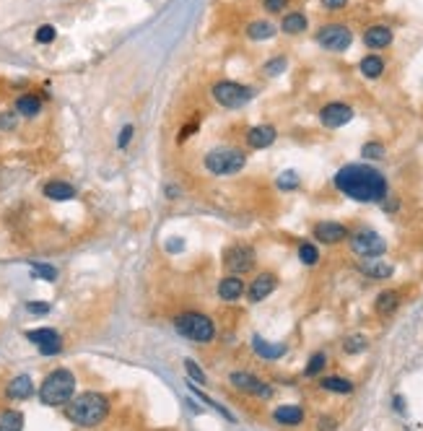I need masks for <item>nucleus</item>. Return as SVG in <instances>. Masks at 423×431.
Segmentation results:
<instances>
[{
    "label": "nucleus",
    "mask_w": 423,
    "mask_h": 431,
    "mask_svg": "<svg viewBox=\"0 0 423 431\" xmlns=\"http://www.w3.org/2000/svg\"><path fill=\"white\" fill-rule=\"evenodd\" d=\"M273 419H275V423H281V426H299L304 421V408H299V406H281V408H275Z\"/></svg>",
    "instance_id": "21"
},
{
    "label": "nucleus",
    "mask_w": 423,
    "mask_h": 431,
    "mask_svg": "<svg viewBox=\"0 0 423 431\" xmlns=\"http://www.w3.org/2000/svg\"><path fill=\"white\" fill-rule=\"evenodd\" d=\"M275 138H278V133H275L273 125H255V128H249V133H247V146L260 151V148L273 146Z\"/></svg>",
    "instance_id": "16"
},
{
    "label": "nucleus",
    "mask_w": 423,
    "mask_h": 431,
    "mask_svg": "<svg viewBox=\"0 0 423 431\" xmlns=\"http://www.w3.org/2000/svg\"><path fill=\"white\" fill-rule=\"evenodd\" d=\"M32 276H34V278H42V280H49V283H52V280H58V270L52 268V265L34 263V265H32Z\"/></svg>",
    "instance_id": "33"
},
{
    "label": "nucleus",
    "mask_w": 423,
    "mask_h": 431,
    "mask_svg": "<svg viewBox=\"0 0 423 431\" xmlns=\"http://www.w3.org/2000/svg\"><path fill=\"white\" fill-rule=\"evenodd\" d=\"M398 307H400V294L398 291H382L374 302L376 315H382V317H389L395 309H398Z\"/></svg>",
    "instance_id": "26"
},
{
    "label": "nucleus",
    "mask_w": 423,
    "mask_h": 431,
    "mask_svg": "<svg viewBox=\"0 0 423 431\" xmlns=\"http://www.w3.org/2000/svg\"><path fill=\"white\" fill-rule=\"evenodd\" d=\"M353 42V32L345 23H325L317 32V45L328 52H345Z\"/></svg>",
    "instance_id": "8"
},
{
    "label": "nucleus",
    "mask_w": 423,
    "mask_h": 431,
    "mask_svg": "<svg viewBox=\"0 0 423 431\" xmlns=\"http://www.w3.org/2000/svg\"><path fill=\"white\" fill-rule=\"evenodd\" d=\"M5 395L11 397V400H26V397L34 395V382H32V377L29 374H19V377H13L8 387H5Z\"/></svg>",
    "instance_id": "17"
},
{
    "label": "nucleus",
    "mask_w": 423,
    "mask_h": 431,
    "mask_svg": "<svg viewBox=\"0 0 423 431\" xmlns=\"http://www.w3.org/2000/svg\"><path fill=\"white\" fill-rule=\"evenodd\" d=\"M361 153H364V159H374V162H379V159H385L387 148H385V143H379V140H369V143H364Z\"/></svg>",
    "instance_id": "31"
},
{
    "label": "nucleus",
    "mask_w": 423,
    "mask_h": 431,
    "mask_svg": "<svg viewBox=\"0 0 423 431\" xmlns=\"http://www.w3.org/2000/svg\"><path fill=\"white\" fill-rule=\"evenodd\" d=\"M343 349H345V353H361V351L369 349V340L364 335H351V338H345Z\"/></svg>",
    "instance_id": "34"
},
{
    "label": "nucleus",
    "mask_w": 423,
    "mask_h": 431,
    "mask_svg": "<svg viewBox=\"0 0 423 431\" xmlns=\"http://www.w3.org/2000/svg\"><path fill=\"white\" fill-rule=\"evenodd\" d=\"M335 187L356 203H382L387 198V177L369 164H345L335 175Z\"/></svg>",
    "instance_id": "1"
},
{
    "label": "nucleus",
    "mask_w": 423,
    "mask_h": 431,
    "mask_svg": "<svg viewBox=\"0 0 423 431\" xmlns=\"http://www.w3.org/2000/svg\"><path fill=\"white\" fill-rule=\"evenodd\" d=\"M211 93H213V99L221 107H226V109H239V107H244L247 102H252V96H255V91H252L249 86L236 83V81L213 83Z\"/></svg>",
    "instance_id": "6"
},
{
    "label": "nucleus",
    "mask_w": 423,
    "mask_h": 431,
    "mask_svg": "<svg viewBox=\"0 0 423 431\" xmlns=\"http://www.w3.org/2000/svg\"><path fill=\"white\" fill-rule=\"evenodd\" d=\"M312 236L317 242H322V245H341V242H345L351 236V232H348V226H343L338 221H319L315 223Z\"/></svg>",
    "instance_id": "13"
},
{
    "label": "nucleus",
    "mask_w": 423,
    "mask_h": 431,
    "mask_svg": "<svg viewBox=\"0 0 423 431\" xmlns=\"http://www.w3.org/2000/svg\"><path fill=\"white\" fill-rule=\"evenodd\" d=\"M361 270L374 280H385L395 273V268H392L389 263H385L382 257H369V260H364V263H361Z\"/></svg>",
    "instance_id": "20"
},
{
    "label": "nucleus",
    "mask_w": 423,
    "mask_h": 431,
    "mask_svg": "<svg viewBox=\"0 0 423 431\" xmlns=\"http://www.w3.org/2000/svg\"><path fill=\"white\" fill-rule=\"evenodd\" d=\"M299 260L304 263V265H317L319 263V250L312 242H304V245L299 247Z\"/></svg>",
    "instance_id": "30"
},
{
    "label": "nucleus",
    "mask_w": 423,
    "mask_h": 431,
    "mask_svg": "<svg viewBox=\"0 0 423 431\" xmlns=\"http://www.w3.org/2000/svg\"><path fill=\"white\" fill-rule=\"evenodd\" d=\"M351 250L356 252L358 257H382L387 252V242L374 232V229H358V232H353L351 236Z\"/></svg>",
    "instance_id": "7"
},
{
    "label": "nucleus",
    "mask_w": 423,
    "mask_h": 431,
    "mask_svg": "<svg viewBox=\"0 0 423 431\" xmlns=\"http://www.w3.org/2000/svg\"><path fill=\"white\" fill-rule=\"evenodd\" d=\"M358 70L364 73L366 78H379V76L385 73V60L379 58V55H366V58L358 63Z\"/></svg>",
    "instance_id": "29"
},
{
    "label": "nucleus",
    "mask_w": 423,
    "mask_h": 431,
    "mask_svg": "<svg viewBox=\"0 0 423 431\" xmlns=\"http://www.w3.org/2000/svg\"><path fill=\"white\" fill-rule=\"evenodd\" d=\"M109 413V400L102 393H83L65 406V416L81 429H94Z\"/></svg>",
    "instance_id": "2"
},
{
    "label": "nucleus",
    "mask_w": 423,
    "mask_h": 431,
    "mask_svg": "<svg viewBox=\"0 0 423 431\" xmlns=\"http://www.w3.org/2000/svg\"><path fill=\"white\" fill-rule=\"evenodd\" d=\"M278 187H281V190H294V187H299V175H296V172H283V177H278Z\"/></svg>",
    "instance_id": "37"
},
{
    "label": "nucleus",
    "mask_w": 423,
    "mask_h": 431,
    "mask_svg": "<svg viewBox=\"0 0 423 431\" xmlns=\"http://www.w3.org/2000/svg\"><path fill=\"white\" fill-rule=\"evenodd\" d=\"M351 120H353V107L345 104V102H330V104H325L319 109V122L330 130L343 128Z\"/></svg>",
    "instance_id": "11"
},
{
    "label": "nucleus",
    "mask_w": 423,
    "mask_h": 431,
    "mask_svg": "<svg viewBox=\"0 0 423 431\" xmlns=\"http://www.w3.org/2000/svg\"><path fill=\"white\" fill-rule=\"evenodd\" d=\"M26 309H29L32 315H47V312H49V304H42V302H29V304H26Z\"/></svg>",
    "instance_id": "42"
},
{
    "label": "nucleus",
    "mask_w": 423,
    "mask_h": 431,
    "mask_svg": "<svg viewBox=\"0 0 423 431\" xmlns=\"http://www.w3.org/2000/svg\"><path fill=\"white\" fill-rule=\"evenodd\" d=\"M319 387L328 390V393H338V395L353 393V382L345 379V377H322V379H319Z\"/></svg>",
    "instance_id": "27"
},
{
    "label": "nucleus",
    "mask_w": 423,
    "mask_h": 431,
    "mask_svg": "<svg viewBox=\"0 0 423 431\" xmlns=\"http://www.w3.org/2000/svg\"><path fill=\"white\" fill-rule=\"evenodd\" d=\"M76 397V377L71 369H55L39 387V400L49 408H62Z\"/></svg>",
    "instance_id": "3"
},
{
    "label": "nucleus",
    "mask_w": 423,
    "mask_h": 431,
    "mask_svg": "<svg viewBox=\"0 0 423 431\" xmlns=\"http://www.w3.org/2000/svg\"><path fill=\"white\" fill-rule=\"evenodd\" d=\"M169 250H182V242H169Z\"/></svg>",
    "instance_id": "45"
},
{
    "label": "nucleus",
    "mask_w": 423,
    "mask_h": 431,
    "mask_svg": "<svg viewBox=\"0 0 423 431\" xmlns=\"http://www.w3.org/2000/svg\"><path fill=\"white\" fill-rule=\"evenodd\" d=\"M286 65H288V60L286 58H273V60H268V63H265V73H268V76H281L283 70H286Z\"/></svg>",
    "instance_id": "36"
},
{
    "label": "nucleus",
    "mask_w": 423,
    "mask_h": 431,
    "mask_svg": "<svg viewBox=\"0 0 423 431\" xmlns=\"http://www.w3.org/2000/svg\"><path fill=\"white\" fill-rule=\"evenodd\" d=\"M262 5H265V11L268 13H283L286 8H288V0H265Z\"/></svg>",
    "instance_id": "39"
},
{
    "label": "nucleus",
    "mask_w": 423,
    "mask_h": 431,
    "mask_svg": "<svg viewBox=\"0 0 423 431\" xmlns=\"http://www.w3.org/2000/svg\"><path fill=\"white\" fill-rule=\"evenodd\" d=\"M26 340H32L39 353L45 356H55L62 349V340H60V333H55L52 327H36V330H29L26 333Z\"/></svg>",
    "instance_id": "12"
},
{
    "label": "nucleus",
    "mask_w": 423,
    "mask_h": 431,
    "mask_svg": "<svg viewBox=\"0 0 423 431\" xmlns=\"http://www.w3.org/2000/svg\"><path fill=\"white\" fill-rule=\"evenodd\" d=\"M224 263L231 276H244V273L255 268V250L247 245H236L226 252Z\"/></svg>",
    "instance_id": "10"
},
{
    "label": "nucleus",
    "mask_w": 423,
    "mask_h": 431,
    "mask_svg": "<svg viewBox=\"0 0 423 431\" xmlns=\"http://www.w3.org/2000/svg\"><path fill=\"white\" fill-rule=\"evenodd\" d=\"M364 45L369 49H385L392 45V29L387 23H374L364 32Z\"/></svg>",
    "instance_id": "15"
},
{
    "label": "nucleus",
    "mask_w": 423,
    "mask_h": 431,
    "mask_svg": "<svg viewBox=\"0 0 423 431\" xmlns=\"http://www.w3.org/2000/svg\"><path fill=\"white\" fill-rule=\"evenodd\" d=\"M185 369H187V374L192 377V379H195V382H200V385L205 382V372H203V369H200V366L192 362V359H187V362H185Z\"/></svg>",
    "instance_id": "38"
},
{
    "label": "nucleus",
    "mask_w": 423,
    "mask_h": 431,
    "mask_svg": "<svg viewBox=\"0 0 423 431\" xmlns=\"http://www.w3.org/2000/svg\"><path fill=\"white\" fill-rule=\"evenodd\" d=\"M278 34V26L271 21H252L247 26V36L255 39V42H265V39H273Z\"/></svg>",
    "instance_id": "25"
},
{
    "label": "nucleus",
    "mask_w": 423,
    "mask_h": 431,
    "mask_svg": "<svg viewBox=\"0 0 423 431\" xmlns=\"http://www.w3.org/2000/svg\"><path fill=\"white\" fill-rule=\"evenodd\" d=\"M247 164V153L239 148H213L205 156V169L216 177H231L242 172Z\"/></svg>",
    "instance_id": "4"
},
{
    "label": "nucleus",
    "mask_w": 423,
    "mask_h": 431,
    "mask_svg": "<svg viewBox=\"0 0 423 431\" xmlns=\"http://www.w3.org/2000/svg\"><path fill=\"white\" fill-rule=\"evenodd\" d=\"M317 429L319 431H335L338 429V421L330 419V416H322V419L317 421Z\"/></svg>",
    "instance_id": "41"
},
{
    "label": "nucleus",
    "mask_w": 423,
    "mask_h": 431,
    "mask_svg": "<svg viewBox=\"0 0 423 431\" xmlns=\"http://www.w3.org/2000/svg\"><path fill=\"white\" fill-rule=\"evenodd\" d=\"M0 431H24V413L21 410H3L0 413Z\"/></svg>",
    "instance_id": "28"
},
{
    "label": "nucleus",
    "mask_w": 423,
    "mask_h": 431,
    "mask_svg": "<svg viewBox=\"0 0 423 431\" xmlns=\"http://www.w3.org/2000/svg\"><path fill=\"white\" fill-rule=\"evenodd\" d=\"M275 286H278V278L273 276V273H260L258 278L249 283V289H247V296H249V302H262V299H268L273 291H275Z\"/></svg>",
    "instance_id": "14"
},
{
    "label": "nucleus",
    "mask_w": 423,
    "mask_h": 431,
    "mask_svg": "<svg viewBox=\"0 0 423 431\" xmlns=\"http://www.w3.org/2000/svg\"><path fill=\"white\" fill-rule=\"evenodd\" d=\"M244 291H247V289H244V280L239 278V276H226V278H221V283H218V296H221L224 302H236V299H242Z\"/></svg>",
    "instance_id": "18"
},
{
    "label": "nucleus",
    "mask_w": 423,
    "mask_h": 431,
    "mask_svg": "<svg viewBox=\"0 0 423 431\" xmlns=\"http://www.w3.org/2000/svg\"><path fill=\"white\" fill-rule=\"evenodd\" d=\"M55 36H58V32H55V26H49V23H45V26H39V29H36L34 39L39 42V45H49V42H55Z\"/></svg>",
    "instance_id": "35"
},
{
    "label": "nucleus",
    "mask_w": 423,
    "mask_h": 431,
    "mask_svg": "<svg viewBox=\"0 0 423 431\" xmlns=\"http://www.w3.org/2000/svg\"><path fill=\"white\" fill-rule=\"evenodd\" d=\"M133 133H135V130H133V125H125V128H122V133H119V140H117L119 148H125V146H128L130 138H133Z\"/></svg>",
    "instance_id": "43"
},
{
    "label": "nucleus",
    "mask_w": 423,
    "mask_h": 431,
    "mask_svg": "<svg viewBox=\"0 0 423 431\" xmlns=\"http://www.w3.org/2000/svg\"><path fill=\"white\" fill-rule=\"evenodd\" d=\"M16 128V115L8 112V115H0V130H13Z\"/></svg>",
    "instance_id": "44"
},
{
    "label": "nucleus",
    "mask_w": 423,
    "mask_h": 431,
    "mask_svg": "<svg viewBox=\"0 0 423 431\" xmlns=\"http://www.w3.org/2000/svg\"><path fill=\"white\" fill-rule=\"evenodd\" d=\"M174 327L179 335H185L192 343H211L216 338V325L213 320H208L205 315H198V312H185L174 320Z\"/></svg>",
    "instance_id": "5"
},
{
    "label": "nucleus",
    "mask_w": 423,
    "mask_h": 431,
    "mask_svg": "<svg viewBox=\"0 0 423 431\" xmlns=\"http://www.w3.org/2000/svg\"><path fill=\"white\" fill-rule=\"evenodd\" d=\"M319 3H322V8H325V11H343L348 0H319Z\"/></svg>",
    "instance_id": "40"
},
{
    "label": "nucleus",
    "mask_w": 423,
    "mask_h": 431,
    "mask_svg": "<svg viewBox=\"0 0 423 431\" xmlns=\"http://www.w3.org/2000/svg\"><path fill=\"white\" fill-rule=\"evenodd\" d=\"M229 382H231L239 393H247V395L260 397V400H268V397H273V387L268 385V382H262L260 377H255V374H249V372H231Z\"/></svg>",
    "instance_id": "9"
},
{
    "label": "nucleus",
    "mask_w": 423,
    "mask_h": 431,
    "mask_svg": "<svg viewBox=\"0 0 423 431\" xmlns=\"http://www.w3.org/2000/svg\"><path fill=\"white\" fill-rule=\"evenodd\" d=\"M45 195H47L49 200H58V203H62V200H73V198H76V190H73V185H68V182L52 179V182H47V185H45Z\"/></svg>",
    "instance_id": "24"
},
{
    "label": "nucleus",
    "mask_w": 423,
    "mask_h": 431,
    "mask_svg": "<svg viewBox=\"0 0 423 431\" xmlns=\"http://www.w3.org/2000/svg\"><path fill=\"white\" fill-rule=\"evenodd\" d=\"M309 29V21H306V16L304 13H299V11H291V13H286L283 16V21H281V32L283 34H301V32H306Z\"/></svg>",
    "instance_id": "22"
},
{
    "label": "nucleus",
    "mask_w": 423,
    "mask_h": 431,
    "mask_svg": "<svg viewBox=\"0 0 423 431\" xmlns=\"http://www.w3.org/2000/svg\"><path fill=\"white\" fill-rule=\"evenodd\" d=\"M252 349L258 356H262L265 362H275V359H281L283 353H286V346L283 343H271V340H262L260 335L252 338Z\"/></svg>",
    "instance_id": "19"
},
{
    "label": "nucleus",
    "mask_w": 423,
    "mask_h": 431,
    "mask_svg": "<svg viewBox=\"0 0 423 431\" xmlns=\"http://www.w3.org/2000/svg\"><path fill=\"white\" fill-rule=\"evenodd\" d=\"M42 112V99L36 93H21L16 99V115L21 117H36Z\"/></svg>",
    "instance_id": "23"
},
{
    "label": "nucleus",
    "mask_w": 423,
    "mask_h": 431,
    "mask_svg": "<svg viewBox=\"0 0 423 431\" xmlns=\"http://www.w3.org/2000/svg\"><path fill=\"white\" fill-rule=\"evenodd\" d=\"M325 364H328V356H325V353H315V356L309 359V364H306L304 374L306 377H317V374L325 369Z\"/></svg>",
    "instance_id": "32"
}]
</instances>
